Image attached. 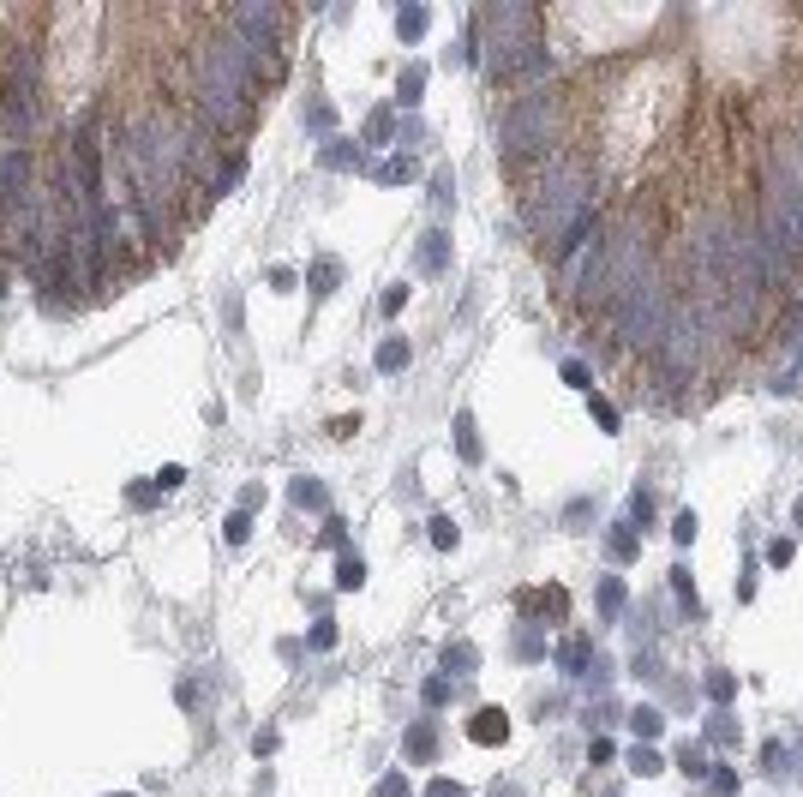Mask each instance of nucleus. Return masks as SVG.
Masks as SVG:
<instances>
[{
    "label": "nucleus",
    "instance_id": "nucleus-5",
    "mask_svg": "<svg viewBox=\"0 0 803 797\" xmlns=\"http://www.w3.org/2000/svg\"><path fill=\"white\" fill-rule=\"evenodd\" d=\"M798 378H803V330H798V354H792V366L780 372V390H798Z\"/></svg>",
    "mask_w": 803,
    "mask_h": 797
},
{
    "label": "nucleus",
    "instance_id": "nucleus-6",
    "mask_svg": "<svg viewBox=\"0 0 803 797\" xmlns=\"http://www.w3.org/2000/svg\"><path fill=\"white\" fill-rule=\"evenodd\" d=\"M798 522H803V504H798Z\"/></svg>",
    "mask_w": 803,
    "mask_h": 797
},
{
    "label": "nucleus",
    "instance_id": "nucleus-2",
    "mask_svg": "<svg viewBox=\"0 0 803 797\" xmlns=\"http://www.w3.org/2000/svg\"><path fill=\"white\" fill-rule=\"evenodd\" d=\"M618 324H624V336H630V342H660V336H666V324H672V306H666L660 282L636 276L630 288H618Z\"/></svg>",
    "mask_w": 803,
    "mask_h": 797
},
{
    "label": "nucleus",
    "instance_id": "nucleus-4",
    "mask_svg": "<svg viewBox=\"0 0 803 797\" xmlns=\"http://www.w3.org/2000/svg\"><path fill=\"white\" fill-rule=\"evenodd\" d=\"M504 732H510V726H504V714H492V708L474 720V738H480V744H492V738H504Z\"/></svg>",
    "mask_w": 803,
    "mask_h": 797
},
{
    "label": "nucleus",
    "instance_id": "nucleus-3",
    "mask_svg": "<svg viewBox=\"0 0 803 797\" xmlns=\"http://www.w3.org/2000/svg\"><path fill=\"white\" fill-rule=\"evenodd\" d=\"M696 336H702V330H696V318H672V324H666V336H660V342H666V354H672V366H678V372H684V366H696V348H702Z\"/></svg>",
    "mask_w": 803,
    "mask_h": 797
},
{
    "label": "nucleus",
    "instance_id": "nucleus-1",
    "mask_svg": "<svg viewBox=\"0 0 803 797\" xmlns=\"http://www.w3.org/2000/svg\"><path fill=\"white\" fill-rule=\"evenodd\" d=\"M486 30H492V66L498 72H516V66H540V42H534V12L528 6H492L486 12Z\"/></svg>",
    "mask_w": 803,
    "mask_h": 797
}]
</instances>
